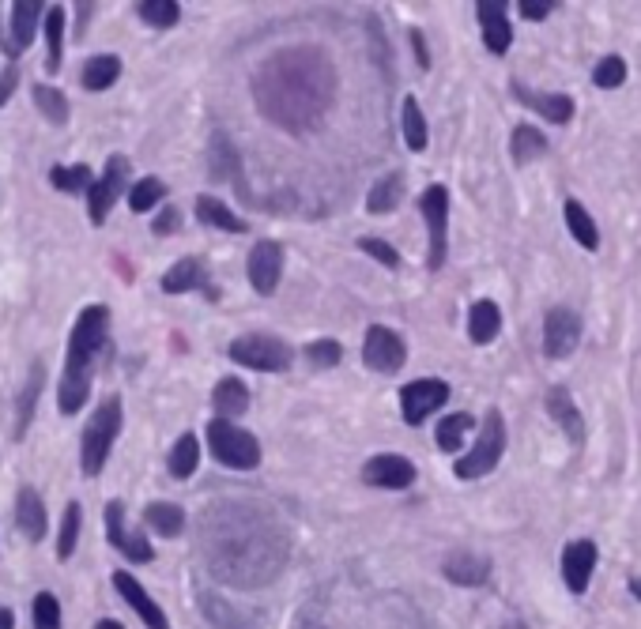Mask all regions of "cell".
I'll return each instance as SVG.
<instances>
[{"label":"cell","instance_id":"obj_1","mask_svg":"<svg viewBox=\"0 0 641 629\" xmlns=\"http://www.w3.org/2000/svg\"><path fill=\"white\" fill-rule=\"evenodd\" d=\"M200 554L215 581L261 588L283 573L291 543L268 509L253 501H219L200 520Z\"/></svg>","mask_w":641,"mask_h":629},{"label":"cell","instance_id":"obj_2","mask_svg":"<svg viewBox=\"0 0 641 629\" xmlns=\"http://www.w3.org/2000/svg\"><path fill=\"white\" fill-rule=\"evenodd\" d=\"M253 95L268 121L283 125L287 132H306L329 113L336 98V72L321 49H283L268 57L253 76Z\"/></svg>","mask_w":641,"mask_h":629},{"label":"cell","instance_id":"obj_3","mask_svg":"<svg viewBox=\"0 0 641 629\" xmlns=\"http://www.w3.org/2000/svg\"><path fill=\"white\" fill-rule=\"evenodd\" d=\"M106 336H110V309L106 306H87L80 313V321L72 324L65 373H61V385H57V404L65 415H76L87 404L95 362L106 355V343H110Z\"/></svg>","mask_w":641,"mask_h":629},{"label":"cell","instance_id":"obj_4","mask_svg":"<svg viewBox=\"0 0 641 629\" xmlns=\"http://www.w3.org/2000/svg\"><path fill=\"white\" fill-rule=\"evenodd\" d=\"M117 434H121V400L117 396H106L95 415L83 426V441H80V468L83 475H99L110 460V449H114Z\"/></svg>","mask_w":641,"mask_h":629},{"label":"cell","instance_id":"obj_5","mask_svg":"<svg viewBox=\"0 0 641 629\" xmlns=\"http://www.w3.org/2000/svg\"><path fill=\"white\" fill-rule=\"evenodd\" d=\"M208 445H212V456L223 464V468L253 471L261 464V445H257V437L227 419H215L212 426H208Z\"/></svg>","mask_w":641,"mask_h":629},{"label":"cell","instance_id":"obj_6","mask_svg":"<svg viewBox=\"0 0 641 629\" xmlns=\"http://www.w3.org/2000/svg\"><path fill=\"white\" fill-rule=\"evenodd\" d=\"M502 452H506V422H502V415L491 407L487 419H483V430H479L476 445L457 460V475H461V479H479V475H487V471L498 468Z\"/></svg>","mask_w":641,"mask_h":629},{"label":"cell","instance_id":"obj_7","mask_svg":"<svg viewBox=\"0 0 641 629\" xmlns=\"http://www.w3.org/2000/svg\"><path fill=\"white\" fill-rule=\"evenodd\" d=\"M231 358L238 366H246V370L283 373V370H291L295 351L276 336H242L231 343Z\"/></svg>","mask_w":641,"mask_h":629},{"label":"cell","instance_id":"obj_8","mask_svg":"<svg viewBox=\"0 0 641 629\" xmlns=\"http://www.w3.org/2000/svg\"><path fill=\"white\" fill-rule=\"evenodd\" d=\"M419 211L430 234V268H442L445 253H449V189L445 185H430L427 193L419 196Z\"/></svg>","mask_w":641,"mask_h":629},{"label":"cell","instance_id":"obj_9","mask_svg":"<svg viewBox=\"0 0 641 629\" xmlns=\"http://www.w3.org/2000/svg\"><path fill=\"white\" fill-rule=\"evenodd\" d=\"M132 189L129 185V159L125 155H114V159L106 162V174H102L95 185H91V193H87V208H91V223L102 226L106 223V215L114 211V204L121 200V193Z\"/></svg>","mask_w":641,"mask_h":629},{"label":"cell","instance_id":"obj_10","mask_svg":"<svg viewBox=\"0 0 641 629\" xmlns=\"http://www.w3.org/2000/svg\"><path fill=\"white\" fill-rule=\"evenodd\" d=\"M404 358H408V347H404V339L396 336L393 328H385V324L366 328V339H362V362H366L370 370L396 373L404 366Z\"/></svg>","mask_w":641,"mask_h":629},{"label":"cell","instance_id":"obj_11","mask_svg":"<svg viewBox=\"0 0 641 629\" xmlns=\"http://www.w3.org/2000/svg\"><path fill=\"white\" fill-rule=\"evenodd\" d=\"M577 339H581V317L574 309L555 306L543 317V355L547 358H566L574 355Z\"/></svg>","mask_w":641,"mask_h":629},{"label":"cell","instance_id":"obj_12","mask_svg":"<svg viewBox=\"0 0 641 629\" xmlns=\"http://www.w3.org/2000/svg\"><path fill=\"white\" fill-rule=\"evenodd\" d=\"M449 400V385L445 381H434V377H423V381H411L400 392V407H404V422L419 426L427 422V415H434L438 407Z\"/></svg>","mask_w":641,"mask_h":629},{"label":"cell","instance_id":"obj_13","mask_svg":"<svg viewBox=\"0 0 641 629\" xmlns=\"http://www.w3.org/2000/svg\"><path fill=\"white\" fill-rule=\"evenodd\" d=\"M106 535H110V547L121 550L129 562H151V558H155L148 539L140 532H129V524H125V501H110V505H106Z\"/></svg>","mask_w":641,"mask_h":629},{"label":"cell","instance_id":"obj_14","mask_svg":"<svg viewBox=\"0 0 641 629\" xmlns=\"http://www.w3.org/2000/svg\"><path fill=\"white\" fill-rule=\"evenodd\" d=\"M283 275V245L280 242H257L249 253V283L257 294H276Z\"/></svg>","mask_w":641,"mask_h":629},{"label":"cell","instance_id":"obj_15","mask_svg":"<svg viewBox=\"0 0 641 629\" xmlns=\"http://www.w3.org/2000/svg\"><path fill=\"white\" fill-rule=\"evenodd\" d=\"M362 479L370 486H381V490H404V486L415 483V464H411L408 456L385 452V456H374L362 468Z\"/></svg>","mask_w":641,"mask_h":629},{"label":"cell","instance_id":"obj_16","mask_svg":"<svg viewBox=\"0 0 641 629\" xmlns=\"http://www.w3.org/2000/svg\"><path fill=\"white\" fill-rule=\"evenodd\" d=\"M506 8H510V4H502V0H479L476 4L479 27H483V42H487L491 53H506V49H510L513 27H510Z\"/></svg>","mask_w":641,"mask_h":629},{"label":"cell","instance_id":"obj_17","mask_svg":"<svg viewBox=\"0 0 641 629\" xmlns=\"http://www.w3.org/2000/svg\"><path fill=\"white\" fill-rule=\"evenodd\" d=\"M592 569H596V543H589V539L570 543L566 554H562V581H566V588L585 592L592 581Z\"/></svg>","mask_w":641,"mask_h":629},{"label":"cell","instance_id":"obj_18","mask_svg":"<svg viewBox=\"0 0 641 629\" xmlns=\"http://www.w3.org/2000/svg\"><path fill=\"white\" fill-rule=\"evenodd\" d=\"M114 588L121 592V599L129 603L132 611L144 618V626L148 629H170V622H166V614H163V607L155 603V599L140 588V581L136 577H129V573H114Z\"/></svg>","mask_w":641,"mask_h":629},{"label":"cell","instance_id":"obj_19","mask_svg":"<svg viewBox=\"0 0 641 629\" xmlns=\"http://www.w3.org/2000/svg\"><path fill=\"white\" fill-rule=\"evenodd\" d=\"M50 12V4H42V0H16V8H12V31H8V53L16 57L23 49L34 42V27H38V19Z\"/></svg>","mask_w":641,"mask_h":629},{"label":"cell","instance_id":"obj_20","mask_svg":"<svg viewBox=\"0 0 641 629\" xmlns=\"http://www.w3.org/2000/svg\"><path fill=\"white\" fill-rule=\"evenodd\" d=\"M513 98L525 102L528 110H536L540 117H547L551 125H566L574 117V98L570 95H536V91H528L525 83H513Z\"/></svg>","mask_w":641,"mask_h":629},{"label":"cell","instance_id":"obj_21","mask_svg":"<svg viewBox=\"0 0 641 629\" xmlns=\"http://www.w3.org/2000/svg\"><path fill=\"white\" fill-rule=\"evenodd\" d=\"M445 577L453 584H464V588H476V584H487L491 562L476 550H457V554L445 558Z\"/></svg>","mask_w":641,"mask_h":629},{"label":"cell","instance_id":"obj_22","mask_svg":"<svg viewBox=\"0 0 641 629\" xmlns=\"http://www.w3.org/2000/svg\"><path fill=\"white\" fill-rule=\"evenodd\" d=\"M16 524L31 543H42V539H46V505H42V498H38L34 486H23V490H19Z\"/></svg>","mask_w":641,"mask_h":629},{"label":"cell","instance_id":"obj_23","mask_svg":"<svg viewBox=\"0 0 641 629\" xmlns=\"http://www.w3.org/2000/svg\"><path fill=\"white\" fill-rule=\"evenodd\" d=\"M547 415L559 422L574 445H581V437H585V419H581V411H577V404L570 400V392L562 385L547 388Z\"/></svg>","mask_w":641,"mask_h":629},{"label":"cell","instance_id":"obj_24","mask_svg":"<svg viewBox=\"0 0 641 629\" xmlns=\"http://www.w3.org/2000/svg\"><path fill=\"white\" fill-rule=\"evenodd\" d=\"M163 291L166 294H185V291H208L215 298V291L208 287V272L197 257H185L178 260L170 272L163 275Z\"/></svg>","mask_w":641,"mask_h":629},{"label":"cell","instance_id":"obj_25","mask_svg":"<svg viewBox=\"0 0 641 629\" xmlns=\"http://www.w3.org/2000/svg\"><path fill=\"white\" fill-rule=\"evenodd\" d=\"M200 611H204V618H208L215 629H249L257 622L253 614H242L223 596H215V592H204V596H200Z\"/></svg>","mask_w":641,"mask_h":629},{"label":"cell","instance_id":"obj_26","mask_svg":"<svg viewBox=\"0 0 641 629\" xmlns=\"http://www.w3.org/2000/svg\"><path fill=\"white\" fill-rule=\"evenodd\" d=\"M212 404L215 411H219V419H238V415H246L249 407V388L238 381V377H223L219 385H215L212 392Z\"/></svg>","mask_w":641,"mask_h":629},{"label":"cell","instance_id":"obj_27","mask_svg":"<svg viewBox=\"0 0 641 629\" xmlns=\"http://www.w3.org/2000/svg\"><path fill=\"white\" fill-rule=\"evenodd\" d=\"M117 76H121V57L114 53H99V57H91L80 72V83L87 91H106V87H114Z\"/></svg>","mask_w":641,"mask_h":629},{"label":"cell","instance_id":"obj_28","mask_svg":"<svg viewBox=\"0 0 641 629\" xmlns=\"http://www.w3.org/2000/svg\"><path fill=\"white\" fill-rule=\"evenodd\" d=\"M197 219L204 226H215V230H227V234H242L246 230V219H238L223 200L215 196H197Z\"/></svg>","mask_w":641,"mask_h":629},{"label":"cell","instance_id":"obj_29","mask_svg":"<svg viewBox=\"0 0 641 629\" xmlns=\"http://www.w3.org/2000/svg\"><path fill=\"white\" fill-rule=\"evenodd\" d=\"M498 332H502V313H498V306L487 302V298L476 302L472 313H468V336H472V343L483 347V343H491Z\"/></svg>","mask_w":641,"mask_h":629},{"label":"cell","instance_id":"obj_30","mask_svg":"<svg viewBox=\"0 0 641 629\" xmlns=\"http://www.w3.org/2000/svg\"><path fill=\"white\" fill-rule=\"evenodd\" d=\"M42 381H46V366L42 362H34L31 373H27V385L19 392V411H16V437L27 434V426L34 419V404H38V396H42Z\"/></svg>","mask_w":641,"mask_h":629},{"label":"cell","instance_id":"obj_31","mask_svg":"<svg viewBox=\"0 0 641 629\" xmlns=\"http://www.w3.org/2000/svg\"><path fill=\"white\" fill-rule=\"evenodd\" d=\"M144 520H148L151 532L166 535V539L185 532V513H181V505H170V501H151L144 509Z\"/></svg>","mask_w":641,"mask_h":629},{"label":"cell","instance_id":"obj_32","mask_svg":"<svg viewBox=\"0 0 641 629\" xmlns=\"http://www.w3.org/2000/svg\"><path fill=\"white\" fill-rule=\"evenodd\" d=\"M566 226H570V234L577 238L581 249H600V230L592 223V215L585 204H577V200H566Z\"/></svg>","mask_w":641,"mask_h":629},{"label":"cell","instance_id":"obj_33","mask_svg":"<svg viewBox=\"0 0 641 629\" xmlns=\"http://www.w3.org/2000/svg\"><path fill=\"white\" fill-rule=\"evenodd\" d=\"M61 53H65V12L50 4L46 12V68L61 72Z\"/></svg>","mask_w":641,"mask_h":629},{"label":"cell","instance_id":"obj_34","mask_svg":"<svg viewBox=\"0 0 641 629\" xmlns=\"http://www.w3.org/2000/svg\"><path fill=\"white\" fill-rule=\"evenodd\" d=\"M543 151H547V136H543L540 129H532V125H517V129H513V140H510L513 162H532L540 159Z\"/></svg>","mask_w":641,"mask_h":629},{"label":"cell","instance_id":"obj_35","mask_svg":"<svg viewBox=\"0 0 641 629\" xmlns=\"http://www.w3.org/2000/svg\"><path fill=\"white\" fill-rule=\"evenodd\" d=\"M200 464V441L193 434H181L178 445L170 449V475L174 479H189Z\"/></svg>","mask_w":641,"mask_h":629},{"label":"cell","instance_id":"obj_36","mask_svg":"<svg viewBox=\"0 0 641 629\" xmlns=\"http://www.w3.org/2000/svg\"><path fill=\"white\" fill-rule=\"evenodd\" d=\"M400 196H404V178H400V174H389V178H381L378 185L370 189L366 208L374 211V215H385V211H396Z\"/></svg>","mask_w":641,"mask_h":629},{"label":"cell","instance_id":"obj_37","mask_svg":"<svg viewBox=\"0 0 641 629\" xmlns=\"http://www.w3.org/2000/svg\"><path fill=\"white\" fill-rule=\"evenodd\" d=\"M50 181H53V189H61V193H68V196H76V193H91V170L87 166H53L50 170Z\"/></svg>","mask_w":641,"mask_h":629},{"label":"cell","instance_id":"obj_38","mask_svg":"<svg viewBox=\"0 0 641 629\" xmlns=\"http://www.w3.org/2000/svg\"><path fill=\"white\" fill-rule=\"evenodd\" d=\"M34 106L42 110V117H46L50 125H65V121H68V102H65V95H61L57 87L38 83V87H34Z\"/></svg>","mask_w":641,"mask_h":629},{"label":"cell","instance_id":"obj_39","mask_svg":"<svg viewBox=\"0 0 641 629\" xmlns=\"http://www.w3.org/2000/svg\"><path fill=\"white\" fill-rule=\"evenodd\" d=\"M136 12H140V19L151 23V27H174L181 19V4L178 0H140Z\"/></svg>","mask_w":641,"mask_h":629},{"label":"cell","instance_id":"obj_40","mask_svg":"<svg viewBox=\"0 0 641 629\" xmlns=\"http://www.w3.org/2000/svg\"><path fill=\"white\" fill-rule=\"evenodd\" d=\"M404 140H408L411 151H423L427 147V121H423V110L415 98H404Z\"/></svg>","mask_w":641,"mask_h":629},{"label":"cell","instance_id":"obj_41","mask_svg":"<svg viewBox=\"0 0 641 629\" xmlns=\"http://www.w3.org/2000/svg\"><path fill=\"white\" fill-rule=\"evenodd\" d=\"M212 178H238V155L223 132L212 136Z\"/></svg>","mask_w":641,"mask_h":629},{"label":"cell","instance_id":"obj_42","mask_svg":"<svg viewBox=\"0 0 641 629\" xmlns=\"http://www.w3.org/2000/svg\"><path fill=\"white\" fill-rule=\"evenodd\" d=\"M468 430H472V415H449V419H442V426H438V449L445 452H457L464 445V437H468Z\"/></svg>","mask_w":641,"mask_h":629},{"label":"cell","instance_id":"obj_43","mask_svg":"<svg viewBox=\"0 0 641 629\" xmlns=\"http://www.w3.org/2000/svg\"><path fill=\"white\" fill-rule=\"evenodd\" d=\"M80 520H83L80 501H68L65 520H61V539H57V554H61V558H72L76 539H80Z\"/></svg>","mask_w":641,"mask_h":629},{"label":"cell","instance_id":"obj_44","mask_svg":"<svg viewBox=\"0 0 641 629\" xmlns=\"http://www.w3.org/2000/svg\"><path fill=\"white\" fill-rule=\"evenodd\" d=\"M166 196V189H163V181L159 178H140L136 185L129 189V208L132 211H151L159 200Z\"/></svg>","mask_w":641,"mask_h":629},{"label":"cell","instance_id":"obj_45","mask_svg":"<svg viewBox=\"0 0 641 629\" xmlns=\"http://www.w3.org/2000/svg\"><path fill=\"white\" fill-rule=\"evenodd\" d=\"M34 629H61V603L53 592L34 596Z\"/></svg>","mask_w":641,"mask_h":629},{"label":"cell","instance_id":"obj_46","mask_svg":"<svg viewBox=\"0 0 641 629\" xmlns=\"http://www.w3.org/2000/svg\"><path fill=\"white\" fill-rule=\"evenodd\" d=\"M340 358H344V347H340L336 339H317V343L306 347V362L317 366V370H332Z\"/></svg>","mask_w":641,"mask_h":629},{"label":"cell","instance_id":"obj_47","mask_svg":"<svg viewBox=\"0 0 641 629\" xmlns=\"http://www.w3.org/2000/svg\"><path fill=\"white\" fill-rule=\"evenodd\" d=\"M623 80H626V61L623 57H604L600 65H596V72H592V83L596 87H623Z\"/></svg>","mask_w":641,"mask_h":629},{"label":"cell","instance_id":"obj_48","mask_svg":"<svg viewBox=\"0 0 641 629\" xmlns=\"http://www.w3.org/2000/svg\"><path fill=\"white\" fill-rule=\"evenodd\" d=\"M359 249L366 253V257L381 260L385 268H400V253H396V249H393L389 242H381V238H362Z\"/></svg>","mask_w":641,"mask_h":629},{"label":"cell","instance_id":"obj_49","mask_svg":"<svg viewBox=\"0 0 641 629\" xmlns=\"http://www.w3.org/2000/svg\"><path fill=\"white\" fill-rule=\"evenodd\" d=\"M517 8H521L525 19H547L551 8H555V0H517Z\"/></svg>","mask_w":641,"mask_h":629},{"label":"cell","instance_id":"obj_50","mask_svg":"<svg viewBox=\"0 0 641 629\" xmlns=\"http://www.w3.org/2000/svg\"><path fill=\"white\" fill-rule=\"evenodd\" d=\"M178 226H181V215H178V211H174V208H163V211H159V219L151 223V230H155V234L163 238V234H174Z\"/></svg>","mask_w":641,"mask_h":629},{"label":"cell","instance_id":"obj_51","mask_svg":"<svg viewBox=\"0 0 641 629\" xmlns=\"http://www.w3.org/2000/svg\"><path fill=\"white\" fill-rule=\"evenodd\" d=\"M16 83H19V65H12V68H4V76H0V106L12 98V91H16Z\"/></svg>","mask_w":641,"mask_h":629},{"label":"cell","instance_id":"obj_52","mask_svg":"<svg viewBox=\"0 0 641 629\" xmlns=\"http://www.w3.org/2000/svg\"><path fill=\"white\" fill-rule=\"evenodd\" d=\"M411 42H415V53H419V65L430 68V53H427V46H423V34L411 31Z\"/></svg>","mask_w":641,"mask_h":629},{"label":"cell","instance_id":"obj_53","mask_svg":"<svg viewBox=\"0 0 641 629\" xmlns=\"http://www.w3.org/2000/svg\"><path fill=\"white\" fill-rule=\"evenodd\" d=\"M0 629H16V618H12L8 607H0Z\"/></svg>","mask_w":641,"mask_h":629},{"label":"cell","instance_id":"obj_54","mask_svg":"<svg viewBox=\"0 0 641 629\" xmlns=\"http://www.w3.org/2000/svg\"><path fill=\"white\" fill-rule=\"evenodd\" d=\"M95 629H125V626H121V622H114V618H102V622H99Z\"/></svg>","mask_w":641,"mask_h":629},{"label":"cell","instance_id":"obj_55","mask_svg":"<svg viewBox=\"0 0 641 629\" xmlns=\"http://www.w3.org/2000/svg\"><path fill=\"white\" fill-rule=\"evenodd\" d=\"M630 592H634V596L641 599V577H638V581H634V584H630Z\"/></svg>","mask_w":641,"mask_h":629},{"label":"cell","instance_id":"obj_56","mask_svg":"<svg viewBox=\"0 0 641 629\" xmlns=\"http://www.w3.org/2000/svg\"><path fill=\"white\" fill-rule=\"evenodd\" d=\"M506 629H525L521 622H506Z\"/></svg>","mask_w":641,"mask_h":629}]
</instances>
